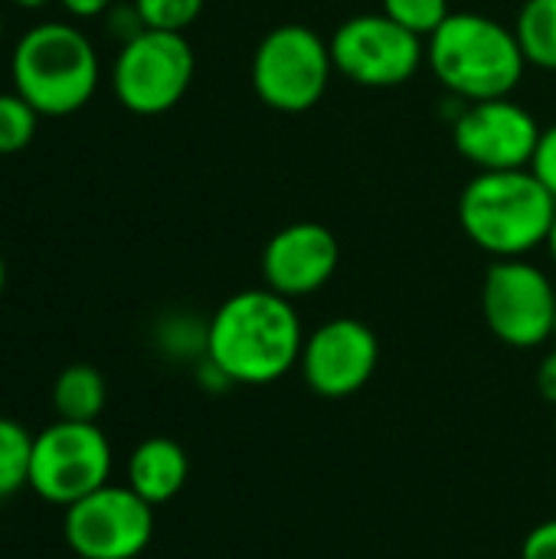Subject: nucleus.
Masks as SVG:
<instances>
[{
    "label": "nucleus",
    "instance_id": "obj_15",
    "mask_svg": "<svg viewBox=\"0 0 556 559\" xmlns=\"http://www.w3.org/2000/svg\"><path fill=\"white\" fill-rule=\"evenodd\" d=\"M108 403V386L105 377L92 364H69L59 370L52 383V409L56 419L69 423H98Z\"/></svg>",
    "mask_w": 556,
    "mask_h": 559
},
{
    "label": "nucleus",
    "instance_id": "obj_8",
    "mask_svg": "<svg viewBox=\"0 0 556 559\" xmlns=\"http://www.w3.org/2000/svg\"><path fill=\"white\" fill-rule=\"evenodd\" d=\"M482 311L501 344L518 350L541 347L554 337V282L528 259H495L482 285Z\"/></svg>",
    "mask_w": 556,
    "mask_h": 559
},
{
    "label": "nucleus",
    "instance_id": "obj_30",
    "mask_svg": "<svg viewBox=\"0 0 556 559\" xmlns=\"http://www.w3.org/2000/svg\"><path fill=\"white\" fill-rule=\"evenodd\" d=\"M3 285H7V265H3V255H0V295H3Z\"/></svg>",
    "mask_w": 556,
    "mask_h": 559
},
{
    "label": "nucleus",
    "instance_id": "obj_32",
    "mask_svg": "<svg viewBox=\"0 0 556 559\" xmlns=\"http://www.w3.org/2000/svg\"><path fill=\"white\" fill-rule=\"evenodd\" d=\"M554 341H556V324H554Z\"/></svg>",
    "mask_w": 556,
    "mask_h": 559
},
{
    "label": "nucleus",
    "instance_id": "obj_12",
    "mask_svg": "<svg viewBox=\"0 0 556 559\" xmlns=\"http://www.w3.org/2000/svg\"><path fill=\"white\" fill-rule=\"evenodd\" d=\"M541 138L537 118L508 98L472 102L452 124L456 151L478 170H521L531 164Z\"/></svg>",
    "mask_w": 556,
    "mask_h": 559
},
{
    "label": "nucleus",
    "instance_id": "obj_7",
    "mask_svg": "<svg viewBox=\"0 0 556 559\" xmlns=\"http://www.w3.org/2000/svg\"><path fill=\"white\" fill-rule=\"evenodd\" d=\"M193 69L197 59L184 33L144 29L121 46L111 69V88L128 111L151 118L180 105L193 82Z\"/></svg>",
    "mask_w": 556,
    "mask_h": 559
},
{
    "label": "nucleus",
    "instance_id": "obj_33",
    "mask_svg": "<svg viewBox=\"0 0 556 559\" xmlns=\"http://www.w3.org/2000/svg\"><path fill=\"white\" fill-rule=\"evenodd\" d=\"M554 429H556V416H554Z\"/></svg>",
    "mask_w": 556,
    "mask_h": 559
},
{
    "label": "nucleus",
    "instance_id": "obj_9",
    "mask_svg": "<svg viewBox=\"0 0 556 559\" xmlns=\"http://www.w3.org/2000/svg\"><path fill=\"white\" fill-rule=\"evenodd\" d=\"M331 43L334 72L364 88H393L416 75L426 59L423 36L380 13H357L344 20Z\"/></svg>",
    "mask_w": 556,
    "mask_h": 559
},
{
    "label": "nucleus",
    "instance_id": "obj_14",
    "mask_svg": "<svg viewBox=\"0 0 556 559\" xmlns=\"http://www.w3.org/2000/svg\"><path fill=\"white\" fill-rule=\"evenodd\" d=\"M125 485L144 498L151 508L174 501L187 478H190V459L184 452L180 442L167 439V436H151L144 442H138L128 455V468H125Z\"/></svg>",
    "mask_w": 556,
    "mask_h": 559
},
{
    "label": "nucleus",
    "instance_id": "obj_13",
    "mask_svg": "<svg viewBox=\"0 0 556 559\" xmlns=\"http://www.w3.org/2000/svg\"><path fill=\"white\" fill-rule=\"evenodd\" d=\"M341 265V242L321 223L282 226L262 249L265 288L285 298H305L321 292Z\"/></svg>",
    "mask_w": 556,
    "mask_h": 559
},
{
    "label": "nucleus",
    "instance_id": "obj_18",
    "mask_svg": "<svg viewBox=\"0 0 556 559\" xmlns=\"http://www.w3.org/2000/svg\"><path fill=\"white\" fill-rule=\"evenodd\" d=\"M157 347L170 360H203L206 357V324L190 314H170L157 324Z\"/></svg>",
    "mask_w": 556,
    "mask_h": 559
},
{
    "label": "nucleus",
    "instance_id": "obj_17",
    "mask_svg": "<svg viewBox=\"0 0 556 559\" xmlns=\"http://www.w3.org/2000/svg\"><path fill=\"white\" fill-rule=\"evenodd\" d=\"M33 436L23 423L0 416V501L29 488Z\"/></svg>",
    "mask_w": 556,
    "mask_h": 559
},
{
    "label": "nucleus",
    "instance_id": "obj_4",
    "mask_svg": "<svg viewBox=\"0 0 556 559\" xmlns=\"http://www.w3.org/2000/svg\"><path fill=\"white\" fill-rule=\"evenodd\" d=\"M13 92L43 118H66L98 88V56L88 36L69 23H39L13 49Z\"/></svg>",
    "mask_w": 556,
    "mask_h": 559
},
{
    "label": "nucleus",
    "instance_id": "obj_3",
    "mask_svg": "<svg viewBox=\"0 0 556 559\" xmlns=\"http://www.w3.org/2000/svg\"><path fill=\"white\" fill-rule=\"evenodd\" d=\"M426 62L439 85L469 105L508 98L528 66L514 29L469 10L449 13L426 39Z\"/></svg>",
    "mask_w": 556,
    "mask_h": 559
},
{
    "label": "nucleus",
    "instance_id": "obj_26",
    "mask_svg": "<svg viewBox=\"0 0 556 559\" xmlns=\"http://www.w3.org/2000/svg\"><path fill=\"white\" fill-rule=\"evenodd\" d=\"M537 390L551 406H556V347L551 354H544V360L537 367Z\"/></svg>",
    "mask_w": 556,
    "mask_h": 559
},
{
    "label": "nucleus",
    "instance_id": "obj_5",
    "mask_svg": "<svg viewBox=\"0 0 556 559\" xmlns=\"http://www.w3.org/2000/svg\"><path fill=\"white\" fill-rule=\"evenodd\" d=\"M331 43L305 23L269 29L252 52V88L262 105L282 115L311 111L331 82Z\"/></svg>",
    "mask_w": 556,
    "mask_h": 559
},
{
    "label": "nucleus",
    "instance_id": "obj_25",
    "mask_svg": "<svg viewBox=\"0 0 556 559\" xmlns=\"http://www.w3.org/2000/svg\"><path fill=\"white\" fill-rule=\"evenodd\" d=\"M197 383L206 390V393H226L229 386H236L210 357H203V360H197Z\"/></svg>",
    "mask_w": 556,
    "mask_h": 559
},
{
    "label": "nucleus",
    "instance_id": "obj_27",
    "mask_svg": "<svg viewBox=\"0 0 556 559\" xmlns=\"http://www.w3.org/2000/svg\"><path fill=\"white\" fill-rule=\"evenodd\" d=\"M59 3L79 20H95V16H102V13H108L115 7V0H59Z\"/></svg>",
    "mask_w": 556,
    "mask_h": 559
},
{
    "label": "nucleus",
    "instance_id": "obj_31",
    "mask_svg": "<svg viewBox=\"0 0 556 559\" xmlns=\"http://www.w3.org/2000/svg\"><path fill=\"white\" fill-rule=\"evenodd\" d=\"M0 39H3V20H0Z\"/></svg>",
    "mask_w": 556,
    "mask_h": 559
},
{
    "label": "nucleus",
    "instance_id": "obj_24",
    "mask_svg": "<svg viewBox=\"0 0 556 559\" xmlns=\"http://www.w3.org/2000/svg\"><path fill=\"white\" fill-rule=\"evenodd\" d=\"M521 559H556V518L537 524L521 547Z\"/></svg>",
    "mask_w": 556,
    "mask_h": 559
},
{
    "label": "nucleus",
    "instance_id": "obj_29",
    "mask_svg": "<svg viewBox=\"0 0 556 559\" xmlns=\"http://www.w3.org/2000/svg\"><path fill=\"white\" fill-rule=\"evenodd\" d=\"M547 249H551V255H554V262H556V219H554V229H551V236H547Z\"/></svg>",
    "mask_w": 556,
    "mask_h": 559
},
{
    "label": "nucleus",
    "instance_id": "obj_16",
    "mask_svg": "<svg viewBox=\"0 0 556 559\" xmlns=\"http://www.w3.org/2000/svg\"><path fill=\"white\" fill-rule=\"evenodd\" d=\"M514 36L528 66L556 72V0H524Z\"/></svg>",
    "mask_w": 556,
    "mask_h": 559
},
{
    "label": "nucleus",
    "instance_id": "obj_11",
    "mask_svg": "<svg viewBox=\"0 0 556 559\" xmlns=\"http://www.w3.org/2000/svg\"><path fill=\"white\" fill-rule=\"evenodd\" d=\"M377 364L380 341L374 328L357 318H334L305 334L298 370L311 393L324 400H347L374 380Z\"/></svg>",
    "mask_w": 556,
    "mask_h": 559
},
{
    "label": "nucleus",
    "instance_id": "obj_21",
    "mask_svg": "<svg viewBox=\"0 0 556 559\" xmlns=\"http://www.w3.org/2000/svg\"><path fill=\"white\" fill-rule=\"evenodd\" d=\"M147 29L184 33L203 13V0H134Z\"/></svg>",
    "mask_w": 556,
    "mask_h": 559
},
{
    "label": "nucleus",
    "instance_id": "obj_6",
    "mask_svg": "<svg viewBox=\"0 0 556 559\" xmlns=\"http://www.w3.org/2000/svg\"><path fill=\"white\" fill-rule=\"evenodd\" d=\"M111 478V442L98 423L56 419L33 436L29 491L46 504L69 508Z\"/></svg>",
    "mask_w": 556,
    "mask_h": 559
},
{
    "label": "nucleus",
    "instance_id": "obj_22",
    "mask_svg": "<svg viewBox=\"0 0 556 559\" xmlns=\"http://www.w3.org/2000/svg\"><path fill=\"white\" fill-rule=\"evenodd\" d=\"M528 170L556 197V124L541 128V138H537V147H534Z\"/></svg>",
    "mask_w": 556,
    "mask_h": 559
},
{
    "label": "nucleus",
    "instance_id": "obj_28",
    "mask_svg": "<svg viewBox=\"0 0 556 559\" xmlns=\"http://www.w3.org/2000/svg\"><path fill=\"white\" fill-rule=\"evenodd\" d=\"M16 7H26V10H39V7H46L49 0H13Z\"/></svg>",
    "mask_w": 556,
    "mask_h": 559
},
{
    "label": "nucleus",
    "instance_id": "obj_23",
    "mask_svg": "<svg viewBox=\"0 0 556 559\" xmlns=\"http://www.w3.org/2000/svg\"><path fill=\"white\" fill-rule=\"evenodd\" d=\"M108 29H111V36H118L121 39V46L125 43H131L134 36H141L147 26H144V20H141V13H138V7H134V0L128 3V7H111L108 13Z\"/></svg>",
    "mask_w": 556,
    "mask_h": 559
},
{
    "label": "nucleus",
    "instance_id": "obj_10",
    "mask_svg": "<svg viewBox=\"0 0 556 559\" xmlns=\"http://www.w3.org/2000/svg\"><path fill=\"white\" fill-rule=\"evenodd\" d=\"M62 537L79 559H138L154 537V508L108 481L66 508Z\"/></svg>",
    "mask_w": 556,
    "mask_h": 559
},
{
    "label": "nucleus",
    "instance_id": "obj_2",
    "mask_svg": "<svg viewBox=\"0 0 556 559\" xmlns=\"http://www.w3.org/2000/svg\"><path fill=\"white\" fill-rule=\"evenodd\" d=\"M556 197L528 170H478L459 197L462 233L495 259H524L547 246Z\"/></svg>",
    "mask_w": 556,
    "mask_h": 559
},
{
    "label": "nucleus",
    "instance_id": "obj_1",
    "mask_svg": "<svg viewBox=\"0 0 556 559\" xmlns=\"http://www.w3.org/2000/svg\"><path fill=\"white\" fill-rule=\"evenodd\" d=\"M305 347L295 301L272 288L229 295L206 321V357L236 386H269L298 367Z\"/></svg>",
    "mask_w": 556,
    "mask_h": 559
},
{
    "label": "nucleus",
    "instance_id": "obj_19",
    "mask_svg": "<svg viewBox=\"0 0 556 559\" xmlns=\"http://www.w3.org/2000/svg\"><path fill=\"white\" fill-rule=\"evenodd\" d=\"M39 128V111L16 92H0V154L23 151Z\"/></svg>",
    "mask_w": 556,
    "mask_h": 559
},
{
    "label": "nucleus",
    "instance_id": "obj_20",
    "mask_svg": "<svg viewBox=\"0 0 556 559\" xmlns=\"http://www.w3.org/2000/svg\"><path fill=\"white\" fill-rule=\"evenodd\" d=\"M383 13L400 26H406L410 33L429 39L452 10L449 0H383Z\"/></svg>",
    "mask_w": 556,
    "mask_h": 559
}]
</instances>
